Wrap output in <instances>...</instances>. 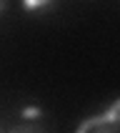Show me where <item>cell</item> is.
Segmentation results:
<instances>
[{
    "label": "cell",
    "instance_id": "1",
    "mask_svg": "<svg viewBox=\"0 0 120 133\" xmlns=\"http://www.w3.org/2000/svg\"><path fill=\"white\" fill-rule=\"evenodd\" d=\"M118 118H120V98L110 105V108H108V111H103V113H98V116H90V118H85L80 126H78V131H75V133H90L93 128H98V126L118 123Z\"/></svg>",
    "mask_w": 120,
    "mask_h": 133
},
{
    "label": "cell",
    "instance_id": "2",
    "mask_svg": "<svg viewBox=\"0 0 120 133\" xmlns=\"http://www.w3.org/2000/svg\"><path fill=\"white\" fill-rule=\"evenodd\" d=\"M93 133H120V123H108V126H98Z\"/></svg>",
    "mask_w": 120,
    "mask_h": 133
},
{
    "label": "cell",
    "instance_id": "3",
    "mask_svg": "<svg viewBox=\"0 0 120 133\" xmlns=\"http://www.w3.org/2000/svg\"><path fill=\"white\" fill-rule=\"evenodd\" d=\"M40 116H43V108H35V105L22 108V118H40Z\"/></svg>",
    "mask_w": 120,
    "mask_h": 133
},
{
    "label": "cell",
    "instance_id": "4",
    "mask_svg": "<svg viewBox=\"0 0 120 133\" xmlns=\"http://www.w3.org/2000/svg\"><path fill=\"white\" fill-rule=\"evenodd\" d=\"M22 5L28 8V10H33V8H48V3H43V0H28V3H22Z\"/></svg>",
    "mask_w": 120,
    "mask_h": 133
},
{
    "label": "cell",
    "instance_id": "5",
    "mask_svg": "<svg viewBox=\"0 0 120 133\" xmlns=\"http://www.w3.org/2000/svg\"><path fill=\"white\" fill-rule=\"evenodd\" d=\"M0 10H5V3H0Z\"/></svg>",
    "mask_w": 120,
    "mask_h": 133
},
{
    "label": "cell",
    "instance_id": "6",
    "mask_svg": "<svg viewBox=\"0 0 120 133\" xmlns=\"http://www.w3.org/2000/svg\"><path fill=\"white\" fill-rule=\"evenodd\" d=\"M118 123H120V118H118Z\"/></svg>",
    "mask_w": 120,
    "mask_h": 133
}]
</instances>
